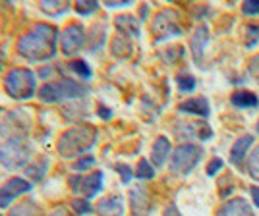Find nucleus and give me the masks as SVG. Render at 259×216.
<instances>
[{"label":"nucleus","mask_w":259,"mask_h":216,"mask_svg":"<svg viewBox=\"0 0 259 216\" xmlns=\"http://www.w3.org/2000/svg\"><path fill=\"white\" fill-rule=\"evenodd\" d=\"M99 116H101V118H105V120H108L110 116H112V112H110L107 106H99Z\"/></svg>","instance_id":"nucleus-35"},{"label":"nucleus","mask_w":259,"mask_h":216,"mask_svg":"<svg viewBox=\"0 0 259 216\" xmlns=\"http://www.w3.org/2000/svg\"><path fill=\"white\" fill-rule=\"evenodd\" d=\"M248 172L253 180H259V145L253 149V152L248 158Z\"/></svg>","instance_id":"nucleus-21"},{"label":"nucleus","mask_w":259,"mask_h":216,"mask_svg":"<svg viewBox=\"0 0 259 216\" xmlns=\"http://www.w3.org/2000/svg\"><path fill=\"white\" fill-rule=\"evenodd\" d=\"M97 212L101 216H122L124 214V203L120 195H110L103 199L97 206Z\"/></svg>","instance_id":"nucleus-14"},{"label":"nucleus","mask_w":259,"mask_h":216,"mask_svg":"<svg viewBox=\"0 0 259 216\" xmlns=\"http://www.w3.org/2000/svg\"><path fill=\"white\" fill-rule=\"evenodd\" d=\"M180 112H188V114H197V116H203L207 118L209 116V102H207L203 97H197V98H190V100H186L182 102L180 106H178Z\"/></svg>","instance_id":"nucleus-16"},{"label":"nucleus","mask_w":259,"mask_h":216,"mask_svg":"<svg viewBox=\"0 0 259 216\" xmlns=\"http://www.w3.org/2000/svg\"><path fill=\"white\" fill-rule=\"evenodd\" d=\"M85 41V29L79 23H70L64 29L62 37H60V44H62V52L66 56H74L81 50Z\"/></svg>","instance_id":"nucleus-7"},{"label":"nucleus","mask_w":259,"mask_h":216,"mask_svg":"<svg viewBox=\"0 0 259 216\" xmlns=\"http://www.w3.org/2000/svg\"><path fill=\"white\" fill-rule=\"evenodd\" d=\"M259 43V25H249L248 35H246V44L248 48H253Z\"/></svg>","instance_id":"nucleus-27"},{"label":"nucleus","mask_w":259,"mask_h":216,"mask_svg":"<svg viewBox=\"0 0 259 216\" xmlns=\"http://www.w3.org/2000/svg\"><path fill=\"white\" fill-rule=\"evenodd\" d=\"M136 176L141 178V180H151L153 176H155V170H153V166L149 164V160L141 158L140 164H138V172H136Z\"/></svg>","instance_id":"nucleus-23"},{"label":"nucleus","mask_w":259,"mask_h":216,"mask_svg":"<svg viewBox=\"0 0 259 216\" xmlns=\"http://www.w3.org/2000/svg\"><path fill=\"white\" fill-rule=\"evenodd\" d=\"M251 197H253V203L259 206V187H251Z\"/></svg>","instance_id":"nucleus-37"},{"label":"nucleus","mask_w":259,"mask_h":216,"mask_svg":"<svg viewBox=\"0 0 259 216\" xmlns=\"http://www.w3.org/2000/svg\"><path fill=\"white\" fill-rule=\"evenodd\" d=\"M51 216H72V214H70V212H68L66 208H62V206H60V208H56V210H54V212Z\"/></svg>","instance_id":"nucleus-36"},{"label":"nucleus","mask_w":259,"mask_h":216,"mask_svg":"<svg viewBox=\"0 0 259 216\" xmlns=\"http://www.w3.org/2000/svg\"><path fill=\"white\" fill-rule=\"evenodd\" d=\"M29 156H31V151L22 141H8L6 145L0 147V160L10 170L22 168L23 164L29 160Z\"/></svg>","instance_id":"nucleus-6"},{"label":"nucleus","mask_w":259,"mask_h":216,"mask_svg":"<svg viewBox=\"0 0 259 216\" xmlns=\"http://www.w3.org/2000/svg\"><path fill=\"white\" fill-rule=\"evenodd\" d=\"M168 154H170V141L166 139V137H159V139L155 141V145H153L151 149V160L155 166H162L164 160L168 158Z\"/></svg>","instance_id":"nucleus-17"},{"label":"nucleus","mask_w":259,"mask_h":216,"mask_svg":"<svg viewBox=\"0 0 259 216\" xmlns=\"http://www.w3.org/2000/svg\"><path fill=\"white\" fill-rule=\"evenodd\" d=\"M97 139V130L91 126H83V128H74V130L66 131L64 135L58 141V152L70 158V156H77L83 151L91 149Z\"/></svg>","instance_id":"nucleus-2"},{"label":"nucleus","mask_w":259,"mask_h":216,"mask_svg":"<svg viewBox=\"0 0 259 216\" xmlns=\"http://www.w3.org/2000/svg\"><path fill=\"white\" fill-rule=\"evenodd\" d=\"M217 216H255V212H253V208L246 199L238 197V199H232V201H228L221 206Z\"/></svg>","instance_id":"nucleus-12"},{"label":"nucleus","mask_w":259,"mask_h":216,"mask_svg":"<svg viewBox=\"0 0 259 216\" xmlns=\"http://www.w3.org/2000/svg\"><path fill=\"white\" fill-rule=\"evenodd\" d=\"M85 95V87L74 79H58L53 83H47L39 91V98L43 102H60L66 98H77Z\"/></svg>","instance_id":"nucleus-3"},{"label":"nucleus","mask_w":259,"mask_h":216,"mask_svg":"<svg viewBox=\"0 0 259 216\" xmlns=\"http://www.w3.org/2000/svg\"><path fill=\"white\" fill-rule=\"evenodd\" d=\"M223 158H213V160L209 162V166H207V176H215L221 168H223Z\"/></svg>","instance_id":"nucleus-33"},{"label":"nucleus","mask_w":259,"mask_h":216,"mask_svg":"<svg viewBox=\"0 0 259 216\" xmlns=\"http://www.w3.org/2000/svg\"><path fill=\"white\" fill-rule=\"evenodd\" d=\"M41 8H43L47 14H51V16H58V14H62V12H68V4H64V2H53V4L43 2Z\"/></svg>","instance_id":"nucleus-25"},{"label":"nucleus","mask_w":259,"mask_h":216,"mask_svg":"<svg viewBox=\"0 0 259 216\" xmlns=\"http://www.w3.org/2000/svg\"><path fill=\"white\" fill-rule=\"evenodd\" d=\"M251 145H253V135H244V137H240V139L234 143L232 151H230V162H232L234 166H242V160L246 158L248 149Z\"/></svg>","instance_id":"nucleus-15"},{"label":"nucleus","mask_w":259,"mask_h":216,"mask_svg":"<svg viewBox=\"0 0 259 216\" xmlns=\"http://www.w3.org/2000/svg\"><path fill=\"white\" fill-rule=\"evenodd\" d=\"M99 8L97 2H76V12L77 14H81V16H87V14H93V12Z\"/></svg>","instance_id":"nucleus-28"},{"label":"nucleus","mask_w":259,"mask_h":216,"mask_svg":"<svg viewBox=\"0 0 259 216\" xmlns=\"http://www.w3.org/2000/svg\"><path fill=\"white\" fill-rule=\"evenodd\" d=\"M116 170H118L120 176H122V182H124V184H128L130 180H132V176H134L132 168L126 166V164H116Z\"/></svg>","instance_id":"nucleus-32"},{"label":"nucleus","mask_w":259,"mask_h":216,"mask_svg":"<svg viewBox=\"0 0 259 216\" xmlns=\"http://www.w3.org/2000/svg\"><path fill=\"white\" fill-rule=\"evenodd\" d=\"M207 43H209V29L205 25H201V27L195 29L194 37H192V52H194L195 62L199 66L203 62V50H205Z\"/></svg>","instance_id":"nucleus-13"},{"label":"nucleus","mask_w":259,"mask_h":216,"mask_svg":"<svg viewBox=\"0 0 259 216\" xmlns=\"http://www.w3.org/2000/svg\"><path fill=\"white\" fill-rule=\"evenodd\" d=\"M2 66H4V54L0 52V70H2Z\"/></svg>","instance_id":"nucleus-39"},{"label":"nucleus","mask_w":259,"mask_h":216,"mask_svg":"<svg viewBox=\"0 0 259 216\" xmlns=\"http://www.w3.org/2000/svg\"><path fill=\"white\" fill-rule=\"evenodd\" d=\"M230 100L236 108H255L259 104V98L249 91H236Z\"/></svg>","instance_id":"nucleus-18"},{"label":"nucleus","mask_w":259,"mask_h":216,"mask_svg":"<svg viewBox=\"0 0 259 216\" xmlns=\"http://www.w3.org/2000/svg\"><path fill=\"white\" fill-rule=\"evenodd\" d=\"M4 89L8 91L12 98H29L35 95L37 91V79L35 74L25 70V68H16L12 70L6 81H4Z\"/></svg>","instance_id":"nucleus-4"},{"label":"nucleus","mask_w":259,"mask_h":216,"mask_svg":"<svg viewBox=\"0 0 259 216\" xmlns=\"http://www.w3.org/2000/svg\"><path fill=\"white\" fill-rule=\"evenodd\" d=\"M18 50L27 60H51L56 54V29L47 23H39L31 33L23 35L18 41Z\"/></svg>","instance_id":"nucleus-1"},{"label":"nucleus","mask_w":259,"mask_h":216,"mask_svg":"<svg viewBox=\"0 0 259 216\" xmlns=\"http://www.w3.org/2000/svg\"><path fill=\"white\" fill-rule=\"evenodd\" d=\"M10 216H39V210L29 203H25V205L16 206L10 212Z\"/></svg>","instance_id":"nucleus-26"},{"label":"nucleus","mask_w":259,"mask_h":216,"mask_svg":"<svg viewBox=\"0 0 259 216\" xmlns=\"http://www.w3.org/2000/svg\"><path fill=\"white\" fill-rule=\"evenodd\" d=\"M203 149L195 145H180L176 147L170 156V170L174 174H188L195 168V164L201 160Z\"/></svg>","instance_id":"nucleus-5"},{"label":"nucleus","mask_w":259,"mask_h":216,"mask_svg":"<svg viewBox=\"0 0 259 216\" xmlns=\"http://www.w3.org/2000/svg\"><path fill=\"white\" fill-rule=\"evenodd\" d=\"M255 128H257V133H259V122H257V126H255Z\"/></svg>","instance_id":"nucleus-40"},{"label":"nucleus","mask_w":259,"mask_h":216,"mask_svg":"<svg viewBox=\"0 0 259 216\" xmlns=\"http://www.w3.org/2000/svg\"><path fill=\"white\" fill-rule=\"evenodd\" d=\"M47 166H49V160L43 158L41 164H37V166H29V168L25 170V174H27L29 178H33L35 182H39V180H43L45 172H47Z\"/></svg>","instance_id":"nucleus-22"},{"label":"nucleus","mask_w":259,"mask_h":216,"mask_svg":"<svg viewBox=\"0 0 259 216\" xmlns=\"http://www.w3.org/2000/svg\"><path fill=\"white\" fill-rule=\"evenodd\" d=\"M72 206L76 208L77 214H89L93 208H91V205L87 203V201H83V199H76V201H72Z\"/></svg>","instance_id":"nucleus-29"},{"label":"nucleus","mask_w":259,"mask_h":216,"mask_svg":"<svg viewBox=\"0 0 259 216\" xmlns=\"http://www.w3.org/2000/svg\"><path fill=\"white\" fill-rule=\"evenodd\" d=\"M70 184H72V189L76 193L85 195L87 199L95 197L101 191V185H103V172H93L89 176H72Z\"/></svg>","instance_id":"nucleus-9"},{"label":"nucleus","mask_w":259,"mask_h":216,"mask_svg":"<svg viewBox=\"0 0 259 216\" xmlns=\"http://www.w3.org/2000/svg\"><path fill=\"white\" fill-rule=\"evenodd\" d=\"M242 12L248 14V16H255V14H259V0H248V2H244Z\"/></svg>","instance_id":"nucleus-31"},{"label":"nucleus","mask_w":259,"mask_h":216,"mask_svg":"<svg viewBox=\"0 0 259 216\" xmlns=\"http://www.w3.org/2000/svg\"><path fill=\"white\" fill-rule=\"evenodd\" d=\"M31 189V185L27 184L22 178H12L4 187H0V208H6L16 197H20L22 193H27Z\"/></svg>","instance_id":"nucleus-10"},{"label":"nucleus","mask_w":259,"mask_h":216,"mask_svg":"<svg viewBox=\"0 0 259 216\" xmlns=\"http://www.w3.org/2000/svg\"><path fill=\"white\" fill-rule=\"evenodd\" d=\"M130 201H132V212H134V216H147L151 212L153 205L151 201H149V195H147V191L141 185L132 189Z\"/></svg>","instance_id":"nucleus-11"},{"label":"nucleus","mask_w":259,"mask_h":216,"mask_svg":"<svg viewBox=\"0 0 259 216\" xmlns=\"http://www.w3.org/2000/svg\"><path fill=\"white\" fill-rule=\"evenodd\" d=\"M164 216H182L180 214V210H178V208H176V205H168V208H166V210H164Z\"/></svg>","instance_id":"nucleus-34"},{"label":"nucleus","mask_w":259,"mask_h":216,"mask_svg":"<svg viewBox=\"0 0 259 216\" xmlns=\"http://www.w3.org/2000/svg\"><path fill=\"white\" fill-rule=\"evenodd\" d=\"M70 68V72H74L77 77H81V79H89L91 77V68L83 62V60H74V62H70L68 64Z\"/></svg>","instance_id":"nucleus-20"},{"label":"nucleus","mask_w":259,"mask_h":216,"mask_svg":"<svg viewBox=\"0 0 259 216\" xmlns=\"http://www.w3.org/2000/svg\"><path fill=\"white\" fill-rule=\"evenodd\" d=\"M95 164V158L93 156H85V158H79L77 162H74V170H77V172H87V168H91Z\"/></svg>","instance_id":"nucleus-30"},{"label":"nucleus","mask_w":259,"mask_h":216,"mask_svg":"<svg viewBox=\"0 0 259 216\" xmlns=\"http://www.w3.org/2000/svg\"><path fill=\"white\" fill-rule=\"evenodd\" d=\"M130 2L128 0H124V2H107V6H110V8H112V6H128Z\"/></svg>","instance_id":"nucleus-38"},{"label":"nucleus","mask_w":259,"mask_h":216,"mask_svg":"<svg viewBox=\"0 0 259 216\" xmlns=\"http://www.w3.org/2000/svg\"><path fill=\"white\" fill-rule=\"evenodd\" d=\"M153 31L157 35V41L168 39V37H178L182 35V27L176 23V14L170 10L161 12L155 22H153Z\"/></svg>","instance_id":"nucleus-8"},{"label":"nucleus","mask_w":259,"mask_h":216,"mask_svg":"<svg viewBox=\"0 0 259 216\" xmlns=\"http://www.w3.org/2000/svg\"><path fill=\"white\" fill-rule=\"evenodd\" d=\"M176 83H178V89L180 91H184V93H192L195 89V77L192 76H178V79H176Z\"/></svg>","instance_id":"nucleus-24"},{"label":"nucleus","mask_w":259,"mask_h":216,"mask_svg":"<svg viewBox=\"0 0 259 216\" xmlns=\"http://www.w3.org/2000/svg\"><path fill=\"white\" fill-rule=\"evenodd\" d=\"M116 27H118V31L126 33V35H134V37L140 35V23L134 20V16H120L116 20Z\"/></svg>","instance_id":"nucleus-19"}]
</instances>
